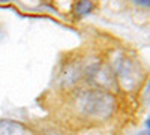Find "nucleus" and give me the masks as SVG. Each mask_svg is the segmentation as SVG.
<instances>
[{
	"instance_id": "obj_1",
	"label": "nucleus",
	"mask_w": 150,
	"mask_h": 135,
	"mask_svg": "<svg viewBox=\"0 0 150 135\" xmlns=\"http://www.w3.org/2000/svg\"><path fill=\"white\" fill-rule=\"evenodd\" d=\"M0 135H29L27 129L11 120H0Z\"/></svg>"
},
{
	"instance_id": "obj_2",
	"label": "nucleus",
	"mask_w": 150,
	"mask_h": 135,
	"mask_svg": "<svg viewBox=\"0 0 150 135\" xmlns=\"http://www.w3.org/2000/svg\"><path fill=\"white\" fill-rule=\"evenodd\" d=\"M93 9V3L90 0H77L74 5V12L77 17H84L87 14H90Z\"/></svg>"
},
{
	"instance_id": "obj_3",
	"label": "nucleus",
	"mask_w": 150,
	"mask_h": 135,
	"mask_svg": "<svg viewBox=\"0 0 150 135\" xmlns=\"http://www.w3.org/2000/svg\"><path fill=\"white\" fill-rule=\"evenodd\" d=\"M134 2L138 5V6H143V8H149L150 9V0H134Z\"/></svg>"
},
{
	"instance_id": "obj_4",
	"label": "nucleus",
	"mask_w": 150,
	"mask_h": 135,
	"mask_svg": "<svg viewBox=\"0 0 150 135\" xmlns=\"http://www.w3.org/2000/svg\"><path fill=\"white\" fill-rule=\"evenodd\" d=\"M147 126L150 128V119H149V122H147Z\"/></svg>"
}]
</instances>
